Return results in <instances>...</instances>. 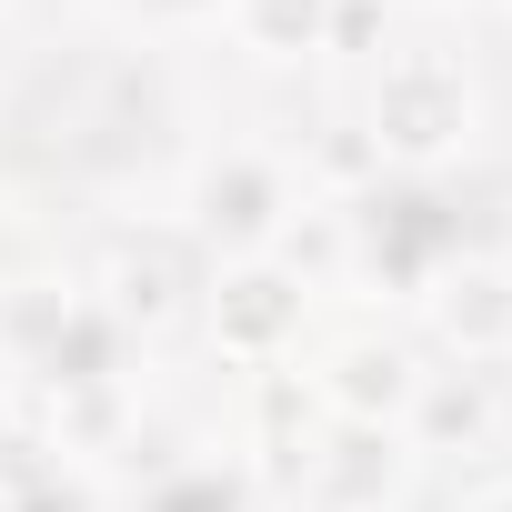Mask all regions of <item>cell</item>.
Returning <instances> with one entry per match:
<instances>
[{
    "label": "cell",
    "mask_w": 512,
    "mask_h": 512,
    "mask_svg": "<svg viewBox=\"0 0 512 512\" xmlns=\"http://www.w3.org/2000/svg\"><path fill=\"white\" fill-rule=\"evenodd\" d=\"M0 512H11V492H0Z\"/></svg>",
    "instance_id": "2e32d148"
},
{
    "label": "cell",
    "mask_w": 512,
    "mask_h": 512,
    "mask_svg": "<svg viewBox=\"0 0 512 512\" xmlns=\"http://www.w3.org/2000/svg\"><path fill=\"white\" fill-rule=\"evenodd\" d=\"M422 312L452 362H502L512 352V262L492 251H452L442 272H422Z\"/></svg>",
    "instance_id": "5b68a950"
},
{
    "label": "cell",
    "mask_w": 512,
    "mask_h": 512,
    "mask_svg": "<svg viewBox=\"0 0 512 512\" xmlns=\"http://www.w3.org/2000/svg\"><path fill=\"white\" fill-rule=\"evenodd\" d=\"M482 432H492L482 372H422V392H412V412H402L412 462H422V452H482Z\"/></svg>",
    "instance_id": "ba28073f"
},
{
    "label": "cell",
    "mask_w": 512,
    "mask_h": 512,
    "mask_svg": "<svg viewBox=\"0 0 512 512\" xmlns=\"http://www.w3.org/2000/svg\"><path fill=\"white\" fill-rule=\"evenodd\" d=\"M51 422H61V452H81V442H111V432H121V382L51 392Z\"/></svg>",
    "instance_id": "8fae6325"
},
{
    "label": "cell",
    "mask_w": 512,
    "mask_h": 512,
    "mask_svg": "<svg viewBox=\"0 0 512 512\" xmlns=\"http://www.w3.org/2000/svg\"><path fill=\"white\" fill-rule=\"evenodd\" d=\"M402 482H412V442L382 432V422H332L322 452H312V472H302L312 512H392Z\"/></svg>",
    "instance_id": "8992f818"
},
{
    "label": "cell",
    "mask_w": 512,
    "mask_h": 512,
    "mask_svg": "<svg viewBox=\"0 0 512 512\" xmlns=\"http://www.w3.org/2000/svg\"><path fill=\"white\" fill-rule=\"evenodd\" d=\"M292 211H302V191H292V171H282L272 151H221V161L191 171V231L221 251V262L272 251V241L292 231Z\"/></svg>",
    "instance_id": "3957f363"
},
{
    "label": "cell",
    "mask_w": 512,
    "mask_h": 512,
    "mask_svg": "<svg viewBox=\"0 0 512 512\" xmlns=\"http://www.w3.org/2000/svg\"><path fill=\"white\" fill-rule=\"evenodd\" d=\"M151 11H201V0H151Z\"/></svg>",
    "instance_id": "5bb4252c"
},
{
    "label": "cell",
    "mask_w": 512,
    "mask_h": 512,
    "mask_svg": "<svg viewBox=\"0 0 512 512\" xmlns=\"http://www.w3.org/2000/svg\"><path fill=\"white\" fill-rule=\"evenodd\" d=\"M302 312H312V282H292L272 251H251V262H221L211 282H201V332H211V352L221 362H282L292 342H302Z\"/></svg>",
    "instance_id": "7a4b0ae2"
},
{
    "label": "cell",
    "mask_w": 512,
    "mask_h": 512,
    "mask_svg": "<svg viewBox=\"0 0 512 512\" xmlns=\"http://www.w3.org/2000/svg\"><path fill=\"white\" fill-rule=\"evenodd\" d=\"M412 392H422V372H412L402 342H342V352L322 362V412H332V422H382V432H402Z\"/></svg>",
    "instance_id": "52a82bcc"
},
{
    "label": "cell",
    "mask_w": 512,
    "mask_h": 512,
    "mask_svg": "<svg viewBox=\"0 0 512 512\" xmlns=\"http://www.w3.org/2000/svg\"><path fill=\"white\" fill-rule=\"evenodd\" d=\"M71 322H81V292L11 282V292H0V372H51V352H61Z\"/></svg>",
    "instance_id": "9c48e42d"
},
{
    "label": "cell",
    "mask_w": 512,
    "mask_h": 512,
    "mask_svg": "<svg viewBox=\"0 0 512 512\" xmlns=\"http://www.w3.org/2000/svg\"><path fill=\"white\" fill-rule=\"evenodd\" d=\"M11 432H21V412H11V392H0V452H11Z\"/></svg>",
    "instance_id": "4fadbf2b"
},
{
    "label": "cell",
    "mask_w": 512,
    "mask_h": 512,
    "mask_svg": "<svg viewBox=\"0 0 512 512\" xmlns=\"http://www.w3.org/2000/svg\"><path fill=\"white\" fill-rule=\"evenodd\" d=\"M482 512H512V492H492V502H482Z\"/></svg>",
    "instance_id": "9a60e30c"
},
{
    "label": "cell",
    "mask_w": 512,
    "mask_h": 512,
    "mask_svg": "<svg viewBox=\"0 0 512 512\" xmlns=\"http://www.w3.org/2000/svg\"><path fill=\"white\" fill-rule=\"evenodd\" d=\"M472 131H482V91H472V71H462L452 51H402V61L372 71L362 141H372L382 171H412V181H422V171L462 161Z\"/></svg>",
    "instance_id": "6da1fadb"
},
{
    "label": "cell",
    "mask_w": 512,
    "mask_h": 512,
    "mask_svg": "<svg viewBox=\"0 0 512 512\" xmlns=\"http://www.w3.org/2000/svg\"><path fill=\"white\" fill-rule=\"evenodd\" d=\"M342 0H231V31L251 61H322Z\"/></svg>",
    "instance_id": "30bf717a"
},
{
    "label": "cell",
    "mask_w": 512,
    "mask_h": 512,
    "mask_svg": "<svg viewBox=\"0 0 512 512\" xmlns=\"http://www.w3.org/2000/svg\"><path fill=\"white\" fill-rule=\"evenodd\" d=\"M11 512H101L91 482H41V492H11Z\"/></svg>",
    "instance_id": "7c38bea8"
},
{
    "label": "cell",
    "mask_w": 512,
    "mask_h": 512,
    "mask_svg": "<svg viewBox=\"0 0 512 512\" xmlns=\"http://www.w3.org/2000/svg\"><path fill=\"white\" fill-rule=\"evenodd\" d=\"M201 282H191V251L171 241V231H121L111 251H101V282H91V312L131 342V332H161V322H181V302H191Z\"/></svg>",
    "instance_id": "277c9868"
}]
</instances>
